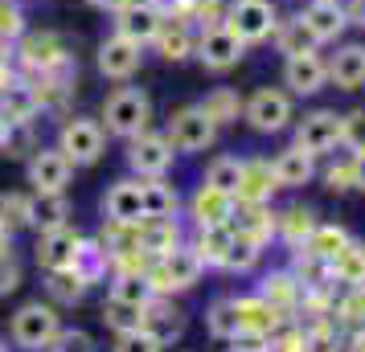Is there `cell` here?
<instances>
[{"instance_id": "cell-1", "label": "cell", "mask_w": 365, "mask_h": 352, "mask_svg": "<svg viewBox=\"0 0 365 352\" xmlns=\"http://www.w3.org/2000/svg\"><path fill=\"white\" fill-rule=\"evenodd\" d=\"M13 66H17L21 78H37V74H66V70H78V53H74V41H70L62 29H25V33L13 41Z\"/></svg>"}, {"instance_id": "cell-2", "label": "cell", "mask_w": 365, "mask_h": 352, "mask_svg": "<svg viewBox=\"0 0 365 352\" xmlns=\"http://www.w3.org/2000/svg\"><path fill=\"white\" fill-rule=\"evenodd\" d=\"M152 119H156V102L144 86H132V82H119L111 86L99 102V123L107 139H135L140 132H148Z\"/></svg>"}, {"instance_id": "cell-3", "label": "cell", "mask_w": 365, "mask_h": 352, "mask_svg": "<svg viewBox=\"0 0 365 352\" xmlns=\"http://www.w3.org/2000/svg\"><path fill=\"white\" fill-rule=\"evenodd\" d=\"M53 148L62 151L74 168H95L107 156V132H103L99 115H83V111L62 115L58 132H53Z\"/></svg>"}, {"instance_id": "cell-4", "label": "cell", "mask_w": 365, "mask_h": 352, "mask_svg": "<svg viewBox=\"0 0 365 352\" xmlns=\"http://www.w3.org/2000/svg\"><path fill=\"white\" fill-rule=\"evenodd\" d=\"M62 332V311L50 299H29L21 303L13 319H9V340L21 352H46Z\"/></svg>"}, {"instance_id": "cell-5", "label": "cell", "mask_w": 365, "mask_h": 352, "mask_svg": "<svg viewBox=\"0 0 365 352\" xmlns=\"http://www.w3.org/2000/svg\"><path fill=\"white\" fill-rule=\"evenodd\" d=\"M160 132L168 135V144L177 148V156H201V151H210L217 144L222 127L201 111L197 102H181L177 111H168Z\"/></svg>"}, {"instance_id": "cell-6", "label": "cell", "mask_w": 365, "mask_h": 352, "mask_svg": "<svg viewBox=\"0 0 365 352\" xmlns=\"http://www.w3.org/2000/svg\"><path fill=\"white\" fill-rule=\"evenodd\" d=\"M296 119V99L283 86H259L242 99V123L255 135H279Z\"/></svg>"}, {"instance_id": "cell-7", "label": "cell", "mask_w": 365, "mask_h": 352, "mask_svg": "<svg viewBox=\"0 0 365 352\" xmlns=\"http://www.w3.org/2000/svg\"><path fill=\"white\" fill-rule=\"evenodd\" d=\"M279 4L275 0H226V13H222V25L230 29L242 46H263L271 41L275 25H279Z\"/></svg>"}, {"instance_id": "cell-8", "label": "cell", "mask_w": 365, "mask_h": 352, "mask_svg": "<svg viewBox=\"0 0 365 352\" xmlns=\"http://www.w3.org/2000/svg\"><path fill=\"white\" fill-rule=\"evenodd\" d=\"M201 274H205V262H201L193 246L185 242L177 250L160 254V258H152L148 267V283L156 295H185V291H193L201 283Z\"/></svg>"}, {"instance_id": "cell-9", "label": "cell", "mask_w": 365, "mask_h": 352, "mask_svg": "<svg viewBox=\"0 0 365 352\" xmlns=\"http://www.w3.org/2000/svg\"><path fill=\"white\" fill-rule=\"evenodd\" d=\"M123 160H128V176H140V181H148V176H168L173 164H177V148L168 144L165 132H140L135 139L123 144Z\"/></svg>"}, {"instance_id": "cell-10", "label": "cell", "mask_w": 365, "mask_h": 352, "mask_svg": "<svg viewBox=\"0 0 365 352\" xmlns=\"http://www.w3.org/2000/svg\"><path fill=\"white\" fill-rule=\"evenodd\" d=\"M144 58L148 50L144 46H135L128 37L119 33H103L99 46H95V74H99L103 82H132L135 74L144 70Z\"/></svg>"}, {"instance_id": "cell-11", "label": "cell", "mask_w": 365, "mask_h": 352, "mask_svg": "<svg viewBox=\"0 0 365 352\" xmlns=\"http://www.w3.org/2000/svg\"><path fill=\"white\" fill-rule=\"evenodd\" d=\"M83 246H86V234L74 221H66V225L41 230V234L34 238V262H37L41 274H46V270H70V267H78Z\"/></svg>"}, {"instance_id": "cell-12", "label": "cell", "mask_w": 365, "mask_h": 352, "mask_svg": "<svg viewBox=\"0 0 365 352\" xmlns=\"http://www.w3.org/2000/svg\"><path fill=\"white\" fill-rule=\"evenodd\" d=\"M292 144L304 148L308 156H329V151L341 148V115L332 107H316V111H304L299 119H292Z\"/></svg>"}, {"instance_id": "cell-13", "label": "cell", "mask_w": 365, "mask_h": 352, "mask_svg": "<svg viewBox=\"0 0 365 352\" xmlns=\"http://www.w3.org/2000/svg\"><path fill=\"white\" fill-rule=\"evenodd\" d=\"M78 168L70 164L53 144H37L29 156H25V181L34 193H66L70 181H74Z\"/></svg>"}, {"instance_id": "cell-14", "label": "cell", "mask_w": 365, "mask_h": 352, "mask_svg": "<svg viewBox=\"0 0 365 352\" xmlns=\"http://www.w3.org/2000/svg\"><path fill=\"white\" fill-rule=\"evenodd\" d=\"M193 58H197L201 70H210V74H230V70L242 66L247 46H242V41L217 21V25H210V29H201L197 33V50H193Z\"/></svg>"}, {"instance_id": "cell-15", "label": "cell", "mask_w": 365, "mask_h": 352, "mask_svg": "<svg viewBox=\"0 0 365 352\" xmlns=\"http://www.w3.org/2000/svg\"><path fill=\"white\" fill-rule=\"evenodd\" d=\"M279 86L292 95V99H312L329 86V62L320 50H308V53H292L283 58V74H279Z\"/></svg>"}, {"instance_id": "cell-16", "label": "cell", "mask_w": 365, "mask_h": 352, "mask_svg": "<svg viewBox=\"0 0 365 352\" xmlns=\"http://www.w3.org/2000/svg\"><path fill=\"white\" fill-rule=\"evenodd\" d=\"M197 33L201 29L189 17H160V29L152 37L148 53H156L168 66H181V62H189L193 50H197Z\"/></svg>"}, {"instance_id": "cell-17", "label": "cell", "mask_w": 365, "mask_h": 352, "mask_svg": "<svg viewBox=\"0 0 365 352\" xmlns=\"http://www.w3.org/2000/svg\"><path fill=\"white\" fill-rule=\"evenodd\" d=\"M34 86L37 111L50 119H62L74 111V95H78V70H66V74H37L29 78Z\"/></svg>"}, {"instance_id": "cell-18", "label": "cell", "mask_w": 365, "mask_h": 352, "mask_svg": "<svg viewBox=\"0 0 365 352\" xmlns=\"http://www.w3.org/2000/svg\"><path fill=\"white\" fill-rule=\"evenodd\" d=\"M299 21L308 25V33L316 37V46H336L349 29V17H345V0H308L299 9Z\"/></svg>"}, {"instance_id": "cell-19", "label": "cell", "mask_w": 365, "mask_h": 352, "mask_svg": "<svg viewBox=\"0 0 365 352\" xmlns=\"http://www.w3.org/2000/svg\"><path fill=\"white\" fill-rule=\"evenodd\" d=\"M148 336H156L160 344H177L185 336V328H189V319H185L181 303H177V295H152L148 303H144V324H140Z\"/></svg>"}, {"instance_id": "cell-20", "label": "cell", "mask_w": 365, "mask_h": 352, "mask_svg": "<svg viewBox=\"0 0 365 352\" xmlns=\"http://www.w3.org/2000/svg\"><path fill=\"white\" fill-rule=\"evenodd\" d=\"M324 62H329V86L345 95L365 86V41H336V50Z\"/></svg>"}, {"instance_id": "cell-21", "label": "cell", "mask_w": 365, "mask_h": 352, "mask_svg": "<svg viewBox=\"0 0 365 352\" xmlns=\"http://www.w3.org/2000/svg\"><path fill=\"white\" fill-rule=\"evenodd\" d=\"M103 221H144V193H140V176H119L103 188Z\"/></svg>"}, {"instance_id": "cell-22", "label": "cell", "mask_w": 365, "mask_h": 352, "mask_svg": "<svg viewBox=\"0 0 365 352\" xmlns=\"http://www.w3.org/2000/svg\"><path fill=\"white\" fill-rule=\"evenodd\" d=\"M156 29H160V13L152 9L148 0H128L119 13H111V33L128 37L135 46H144V50L152 46Z\"/></svg>"}, {"instance_id": "cell-23", "label": "cell", "mask_w": 365, "mask_h": 352, "mask_svg": "<svg viewBox=\"0 0 365 352\" xmlns=\"http://www.w3.org/2000/svg\"><path fill=\"white\" fill-rule=\"evenodd\" d=\"M185 213L193 221V230H205V225H230L234 218V197L222 193V188H210V185H197L185 201Z\"/></svg>"}, {"instance_id": "cell-24", "label": "cell", "mask_w": 365, "mask_h": 352, "mask_svg": "<svg viewBox=\"0 0 365 352\" xmlns=\"http://www.w3.org/2000/svg\"><path fill=\"white\" fill-rule=\"evenodd\" d=\"M275 193H279V185H275L271 160H267V156H247V160H242V181H238L234 201L238 205H267Z\"/></svg>"}, {"instance_id": "cell-25", "label": "cell", "mask_w": 365, "mask_h": 352, "mask_svg": "<svg viewBox=\"0 0 365 352\" xmlns=\"http://www.w3.org/2000/svg\"><path fill=\"white\" fill-rule=\"evenodd\" d=\"M185 242H189V234H185L181 218H144L140 221V250L148 254V258H160V254L185 246Z\"/></svg>"}, {"instance_id": "cell-26", "label": "cell", "mask_w": 365, "mask_h": 352, "mask_svg": "<svg viewBox=\"0 0 365 352\" xmlns=\"http://www.w3.org/2000/svg\"><path fill=\"white\" fill-rule=\"evenodd\" d=\"M255 295H259V299H267L283 319H287L299 303H304V283L296 279V270H271V274H263V283H259V291H255Z\"/></svg>"}, {"instance_id": "cell-27", "label": "cell", "mask_w": 365, "mask_h": 352, "mask_svg": "<svg viewBox=\"0 0 365 352\" xmlns=\"http://www.w3.org/2000/svg\"><path fill=\"white\" fill-rule=\"evenodd\" d=\"M271 172H275V185L279 188H304V185L316 181V156H308V151L296 148V144H287L283 151H275Z\"/></svg>"}, {"instance_id": "cell-28", "label": "cell", "mask_w": 365, "mask_h": 352, "mask_svg": "<svg viewBox=\"0 0 365 352\" xmlns=\"http://www.w3.org/2000/svg\"><path fill=\"white\" fill-rule=\"evenodd\" d=\"M234 311H238V332L275 336L283 328V316L259 295H234Z\"/></svg>"}, {"instance_id": "cell-29", "label": "cell", "mask_w": 365, "mask_h": 352, "mask_svg": "<svg viewBox=\"0 0 365 352\" xmlns=\"http://www.w3.org/2000/svg\"><path fill=\"white\" fill-rule=\"evenodd\" d=\"M46 299L62 311V307H78V303L91 295V283L83 279V270L70 267V270H46Z\"/></svg>"}, {"instance_id": "cell-30", "label": "cell", "mask_w": 365, "mask_h": 352, "mask_svg": "<svg viewBox=\"0 0 365 352\" xmlns=\"http://www.w3.org/2000/svg\"><path fill=\"white\" fill-rule=\"evenodd\" d=\"M144 193V218H181V188L173 185L168 176H148L140 181Z\"/></svg>"}, {"instance_id": "cell-31", "label": "cell", "mask_w": 365, "mask_h": 352, "mask_svg": "<svg viewBox=\"0 0 365 352\" xmlns=\"http://www.w3.org/2000/svg\"><path fill=\"white\" fill-rule=\"evenodd\" d=\"M230 225L238 230V234L255 238L259 246H271V242H275V209H271V201L267 205H238L234 201Z\"/></svg>"}, {"instance_id": "cell-32", "label": "cell", "mask_w": 365, "mask_h": 352, "mask_svg": "<svg viewBox=\"0 0 365 352\" xmlns=\"http://www.w3.org/2000/svg\"><path fill=\"white\" fill-rule=\"evenodd\" d=\"M230 242H234V225H205V230H193L189 234V246L205 262V270H222Z\"/></svg>"}, {"instance_id": "cell-33", "label": "cell", "mask_w": 365, "mask_h": 352, "mask_svg": "<svg viewBox=\"0 0 365 352\" xmlns=\"http://www.w3.org/2000/svg\"><path fill=\"white\" fill-rule=\"evenodd\" d=\"M316 225L320 221H316V213L308 205H287L283 213H275V242H283L287 250H299Z\"/></svg>"}, {"instance_id": "cell-34", "label": "cell", "mask_w": 365, "mask_h": 352, "mask_svg": "<svg viewBox=\"0 0 365 352\" xmlns=\"http://www.w3.org/2000/svg\"><path fill=\"white\" fill-rule=\"evenodd\" d=\"M0 115L9 119V123H37V119H41L29 78L17 74V82H9L4 90H0Z\"/></svg>"}, {"instance_id": "cell-35", "label": "cell", "mask_w": 365, "mask_h": 352, "mask_svg": "<svg viewBox=\"0 0 365 352\" xmlns=\"http://www.w3.org/2000/svg\"><path fill=\"white\" fill-rule=\"evenodd\" d=\"M271 46H275V53H283V58H292V53H308V50H320V46H316V37L308 33V25L299 21V13H287V17H279L275 33H271Z\"/></svg>"}, {"instance_id": "cell-36", "label": "cell", "mask_w": 365, "mask_h": 352, "mask_svg": "<svg viewBox=\"0 0 365 352\" xmlns=\"http://www.w3.org/2000/svg\"><path fill=\"white\" fill-rule=\"evenodd\" d=\"M197 107L214 119L217 127H230V123L242 119V95H238L234 86H210L205 99H197Z\"/></svg>"}, {"instance_id": "cell-37", "label": "cell", "mask_w": 365, "mask_h": 352, "mask_svg": "<svg viewBox=\"0 0 365 352\" xmlns=\"http://www.w3.org/2000/svg\"><path fill=\"white\" fill-rule=\"evenodd\" d=\"M0 221L13 234L34 230V188H4L0 193Z\"/></svg>"}, {"instance_id": "cell-38", "label": "cell", "mask_w": 365, "mask_h": 352, "mask_svg": "<svg viewBox=\"0 0 365 352\" xmlns=\"http://www.w3.org/2000/svg\"><path fill=\"white\" fill-rule=\"evenodd\" d=\"M74 218V205L66 193H34V230H58Z\"/></svg>"}, {"instance_id": "cell-39", "label": "cell", "mask_w": 365, "mask_h": 352, "mask_svg": "<svg viewBox=\"0 0 365 352\" xmlns=\"http://www.w3.org/2000/svg\"><path fill=\"white\" fill-rule=\"evenodd\" d=\"M332 283H345V287H365V242L349 238V246L329 262Z\"/></svg>"}, {"instance_id": "cell-40", "label": "cell", "mask_w": 365, "mask_h": 352, "mask_svg": "<svg viewBox=\"0 0 365 352\" xmlns=\"http://www.w3.org/2000/svg\"><path fill=\"white\" fill-rule=\"evenodd\" d=\"M345 246H349V230H345V225H324V221H320L299 250L312 254L316 262H324V267H329V262H332L341 250H345Z\"/></svg>"}, {"instance_id": "cell-41", "label": "cell", "mask_w": 365, "mask_h": 352, "mask_svg": "<svg viewBox=\"0 0 365 352\" xmlns=\"http://www.w3.org/2000/svg\"><path fill=\"white\" fill-rule=\"evenodd\" d=\"M107 299H119V303H132V307H144V303L156 295L148 283V274H107Z\"/></svg>"}, {"instance_id": "cell-42", "label": "cell", "mask_w": 365, "mask_h": 352, "mask_svg": "<svg viewBox=\"0 0 365 352\" xmlns=\"http://www.w3.org/2000/svg\"><path fill=\"white\" fill-rule=\"evenodd\" d=\"M263 250H267V246H259L255 238H247V234H238V230H234V242H230V250H226L222 270H230V274H250V270L263 262Z\"/></svg>"}, {"instance_id": "cell-43", "label": "cell", "mask_w": 365, "mask_h": 352, "mask_svg": "<svg viewBox=\"0 0 365 352\" xmlns=\"http://www.w3.org/2000/svg\"><path fill=\"white\" fill-rule=\"evenodd\" d=\"M205 332L214 336V340H226V344L238 336V311H234L230 295H222V299H214L205 307Z\"/></svg>"}, {"instance_id": "cell-44", "label": "cell", "mask_w": 365, "mask_h": 352, "mask_svg": "<svg viewBox=\"0 0 365 352\" xmlns=\"http://www.w3.org/2000/svg\"><path fill=\"white\" fill-rule=\"evenodd\" d=\"M238 181H242V160L238 156H214L210 164H205V176H201V185L210 188H222V193H238Z\"/></svg>"}, {"instance_id": "cell-45", "label": "cell", "mask_w": 365, "mask_h": 352, "mask_svg": "<svg viewBox=\"0 0 365 352\" xmlns=\"http://www.w3.org/2000/svg\"><path fill=\"white\" fill-rule=\"evenodd\" d=\"M37 144H41V139H37V123H9L4 135H0V156H9V160H25Z\"/></svg>"}, {"instance_id": "cell-46", "label": "cell", "mask_w": 365, "mask_h": 352, "mask_svg": "<svg viewBox=\"0 0 365 352\" xmlns=\"http://www.w3.org/2000/svg\"><path fill=\"white\" fill-rule=\"evenodd\" d=\"M99 319L115 336H123V332H135V328L144 324V307H132V303H119V299H103Z\"/></svg>"}, {"instance_id": "cell-47", "label": "cell", "mask_w": 365, "mask_h": 352, "mask_svg": "<svg viewBox=\"0 0 365 352\" xmlns=\"http://www.w3.org/2000/svg\"><path fill=\"white\" fill-rule=\"evenodd\" d=\"M46 352H99V340L86 332V328H66V324H62L58 340H53Z\"/></svg>"}, {"instance_id": "cell-48", "label": "cell", "mask_w": 365, "mask_h": 352, "mask_svg": "<svg viewBox=\"0 0 365 352\" xmlns=\"http://www.w3.org/2000/svg\"><path fill=\"white\" fill-rule=\"evenodd\" d=\"M341 148L365 151V107H353L341 115Z\"/></svg>"}, {"instance_id": "cell-49", "label": "cell", "mask_w": 365, "mask_h": 352, "mask_svg": "<svg viewBox=\"0 0 365 352\" xmlns=\"http://www.w3.org/2000/svg\"><path fill=\"white\" fill-rule=\"evenodd\" d=\"M111 352H165V344H160L156 336H148L144 328H135V332L115 336V348Z\"/></svg>"}, {"instance_id": "cell-50", "label": "cell", "mask_w": 365, "mask_h": 352, "mask_svg": "<svg viewBox=\"0 0 365 352\" xmlns=\"http://www.w3.org/2000/svg\"><path fill=\"white\" fill-rule=\"evenodd\" d=\"M21 283H25V270H21L17 254H4V258H0V299L17 295Z\"/></svg>"}, {"instance_id": "cell-51", "label": "cell", "mask_w": 365, "mask_h": 352, "mask_svg": "<svg viewBox=\"0 0 365 352\" xmlns=\"http://www.w3.org/2000/svg\"><path fill=\"white\" fill-rule=\"evenodd\" d=\"M341 319L365 328V287H349V295L341 299Z\"/></svg>"}, {"instance_id": "cell-52", "label": "cell", "mask_w": 365, "mask_h": 352, "mask_svg": "<svg viewBox=\"0 0 365 352\" xmlns=\"http://www.w3.org/2000/svg\"><path fill=\"white\" fill-rule=\"evenodd\" d=\"M324 188L329 193H349L353 188V160H341V164L324 168Z\"/></svg>"}, {"instance_id": "cell-53", "label": "cell", "mask_w": 365, "mask_h": 352, "mask_svg": "<svg viewBox=\"0 0 365 352\" xmlns=\"http://www.w3.org/2000/svg\"><path fill=\"white\" fill-rule=\"evenodd\" d=\"M230 352H271V336H250V332H238L230 340Z\"/></svg>"}, {"instance_id": "cell-54", "label": "cell", "mask_w": 365, "mask_h": 352, "mask_svg": "<svg viewBox=\"0 0 365 352\" xmlns=\"http://www.w3.org/2000/svg\"><path fill=\"white\" fill-rule=\"evenodd\" d=\"M148 4L160 17H185V13H189V0H148Z\"/></svg>"}, {"instance_id": "cell-55", "label": "cell", "mask_w": 365, "mask_h": 352, "mask_svg": "<svg viewBox=\"0 0 365 352\" xmlns=\"http://www.w3.org/2000/svg\"><path fill=\"white\" fill-rule=\"evenodd\" d=\"M17 82V66H13V50H0V90Z\"/></svg>"}, {"instance_id": "cell-56", "label": "cell", "mask_w": 365, "mask_h": 352, "mask_svg": "<svg viewBox=\"0 0 365 352\" xmlns=\"http://www.w3.org/2000/svg\"><path fill=\"white\" fill-rule=\"evenodd\" d=\"M345 17L353 29H365V0H345Z\"/></svg>"}, {"instance_id": "cell-57", "label": "cell", "mask_w": 365, "mask_h": 352, "mask_svg": "<svg viewBox=\"0 0 365 352\" xmlns=\"http://www.w3.org/2000/svg\"><path fill=\"white\" fill-rule=\"evenodd\" d=\"M349 160H353V188L365 193V151H353Z\"/></svg>"}, {"instance_id": "cell-58", "label": "cell", "mask_w": 365, "mask_h": 352, "mask_svg": "<svg viewBox=\"0 0 365 352\" xmlns=\"http://www.w3.org/2000/svg\"><path fill=\"white\" fill-rule=\"evenodd\" d=\"M128 0H86V9H95V13H103V17H111V13H119Z\"/></svg>"}, {"instance_id": "cell-59", "label": "cell", "mask_w": 365, "mask_h": 352, "mask_svg": "<svg viewBox=\"0 0 365 352\" xmlns=\"http://www.w3.org/2000/svg\"><path fill=\"white\" fill-rule=\"evenodd\" d=\"M13 238H17V234L0 221V258H4V254H13Z\"/></svg>"}, {"instance_id": "cell-60", "label": "cell", "mask_w": 365, "mask_h": 352, "mask_svg": "<svg viewBox=\"0 0 365 352\" xmlns=\"http://www.w3.org/2000/svg\"><path fill=\"white\" fill-rule=\"evenodd\" d=\"M0 352H9V348H4V340H0Z\"/></svg>"}, {"instance_id": "cell-61", "label": "cell", "mask_w": 365, "mask_h": 352, "mask_svg": "<svg viewBox=\"0 0 365 352\" xmlns=\"http://www.w3.org/2000/svg\"><path fill=\"white\" fill-rule=\"evenodd\" d=\"M21 4H25V0H21Z\"/></svg>"}]
</instances>
